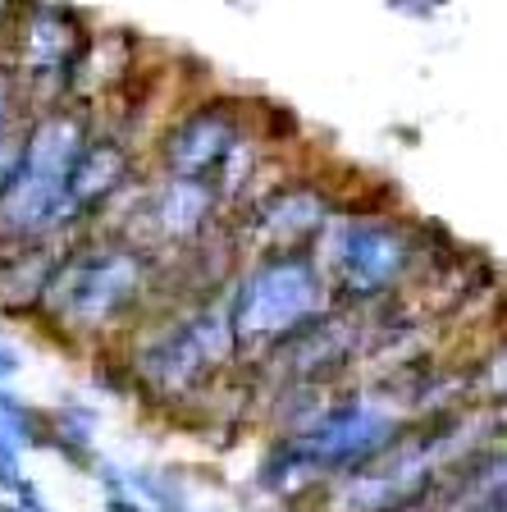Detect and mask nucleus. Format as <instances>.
<instances>
[{
  "mask_svg": "<svg viewBox=\"0 0 507 512\" xmlns=\"http://www.w3.org/2000/svg\"><path fill=\"white\" fill-rule=\"evenodd\" d=\"M151 293V252L133 238H87L69 243L60 270L42 298V316L64 339H106Z\"/></svg>",
  "mask_w": 507,
  "mask_h": 512,
  "instance_id": "nucleus-2",
  "label": "nucleus"
},
{
  "mask_svg": "<svg viewBox=\"0 0 507 512\" xmlns=\"http://www.w3.org/2000/svg\"><path fill=\"white\" fill-rule=\"evenodd\" d=\"M10 14H14V0H0V28L10 23Z\"/></svg>",
  "mask_w": 507,
  "mask_h": 512,
  "instance_id": "nucleus-22",
  "label": "nucleus"
},
{
  "mask_svg": "<svg viewBox=\"0 0 507 512\" xmlns=\"http://www.w3.org/2000/svg\"><path fill=\"white\" fill-rule=\"evenodd\" d=\"M87 60V37L78 19L60 5H28L19 14V32H14V74L32 87H51V92H69Z\"/></svg>",
  "mask_w": 507,
  "mask_h": 512,
  "instance_id": "nucleus-7",
  "label": "nucleus"
},
{
  "mask_svg": "<svg viewBox=\"0 0 507 512\" xmlns=\"http://www.w3.org/2000/svg\"><path fill=\"white\" fill-rule=\"evenodd\" d=\"M233 362H238V339H233L229 288H224V298L192 302L165 330L147 334L124 371L160 403H188Z\"/></svg>",
  "mask_w": 507,
  "mask_h": 512,
  "instance_id": "nucleus-5",
  "label": "nucleus"
},
{
  "mask_svg": "<svg viewBox=\"0 0 507 512\" xmlns=\"http://www.w3.org/2000/svg\"><path fill=\"white\" fill-rule=\"evenodd\" d=\"M19 371H23V357H19V348H14L5 334H0V384H10V380H19Z\"/></svg>",
  "mask_w": 507,
  "mask_h": 512,
  "instance_id": "nucleus-18",
  "label": "nucleus"
},
{
  "mask_svg": "<svg viewBox=\"0 0 507 512\" xmlns=\"http://www.w3.org/2000/svg\"><path fill=\"white\" fill-rule=\"evenodd\" d=\"M421 234L393 215H334L316 238L334 298L343 307H384L421 270Z\"/></svg>",
  "mask_w": 507,
  "mask_h": 512,
  "instance_id": "nucleus-4",
  "label": "nucleus"
},
{
  "mask_svg": "<svg viewBox=\"0 0 507 512\" xmlns=\"http://www.w3.org/2000/svg\"><path fill=\"white\" fill-rule=\"evenodd\" d=\"M220 192L206 179H183V174H169L160 188H151L142 197V220L156 234V243L165 247H197L201 238L211 234L215 215H220Z\"/></svg>",
  "mask_w": 507,
  "mask_h": 512,
  "instance_id": "nucleus-10",
  "label": "nucleus"
},
{
  "mask_svg": "<svg viewBox=\"0 0 507 512\" xmlns=\"http://www.w3.org/2000/svg\"><path fill=\"white\" fill-rule=\"evenodd\" d=\"M0 430H10L23 448H46L51 444V416L32 412V403L14 398L5 384H0Z\"/></svg>",
  "mask_w": 507,
  "mask_h": 512,
  "instance_id": "nucleus-13",
  "label": "nucleus"
},
{
  "mask_svg": "<svg viewBox=\"0 0 507 512\" xmlns=\"http://www.w3.org/2000/svg\"><path fill=\"white\" fill-rule=\"evenodd\" d=\"M0 512H23V508H19V503H0Z\"/></svg>",
  "mask_w": 507,
  "mask_h": 512,
  "instance_id": "nucleus-23",
  "label": "nucleus"
},
{
  "mask_svg": "<svg viewBox=\"0 0 507 512\" xmlns=\"http://www.w3.org/2000/svg\"><path fill=\"white\" fill-rule=\"evenodd\" d=\"M19 124V74L0 64V128Z\"/></svg>",
  "mask_w": 507,
  "mask_h": 512,
  "instance_id": "nucleus-17",
  "label": "nucleus"
},
{
  "mask_svg": "<svg viewBox=\"0 0 507 512\" xmlns=\"http://www.w3.org/2000/svg\"><path fill=\"white\" fill-rule=\"evenodd\" d=\"M106 512H151V503H142L133 490H124V494H106Z\"/></svg>",
  "mask_w": 507,
  "mask_h": 512,
  "instance_id": "nucleus-20",
  "label": "nucleus"
},
{
  "mask_svg": "<svg viewBox=\"0 0 507 512\" xmlns=\"http://www.w3.org/2000/svg\"><path fill=\"white\" fill-rule=\"evenodd\" d=\"M23 480V444L10 435V430H0V490H19Z\"/></svg>",
  "mask_w": 507,
  "mask_h": 512,
  "instance_id": "nucleus-16",
  "label": "nucleus"
},
{
  "mask_svg": "<svg viewBox=\"0 0 507 512\" xmlns=\"http://www.w3.org/2000/svg\"><path fill=\"white\" fill-rule=\"evenodd\" d=\"M243 138H247L243 115H238L229 101H201V106H192L183 119H174V128H169L165 142H160L165 174L215 183Z\"/></svg>",
  "mask_w": 507,
  "mask_h": 512,
  "instance_id": "nucleus-8",
  "label": "nucleus"
},
{
  "mask_svg": "<svg viewBox=\"0 0 507 512\" xmlns=\"http://www.w3.org/2000/svg\"><path fill=\"white\" fill-rule=\"evenodd\" d=\"M338 215L334 197L316 183H284L252 202L247 220L238 224V238L252 243L256 252H279V247H311L325 224Z\"/></svg>",
  "mask_w": 507,
  "mask_h": 512,
  "instance_id": "nucleus-9",
  "label": "nucleus"
},
{
  "mask_svg": "<svg viewBox=\"0 0 507 512\" xmlns=\"http://www.w3.org/2000/svg\"><path fill=\"white\" fill-rule=\"evenodd\" d=\"M494 416H498V435H507V398L494 407Z\"/></svg>",
  "mask_w": 507,
  "mask_h": 512,
  "instance_id": "nucleus-21",
  "label": "nucleus"
},
{
  "mask_svg": "<svg viewBox=\"0 0 507 512\" xmlns=\"http://www.w3.org/2000/svg\"><path fill=\"white\" fill-rule=\"evenodd\" d=\"M334 284L311 247H279V252H256L243 275L229 284L233 339H238V362H265L275 348H284L293 334L316 325L325 311H334Z\"/></svg>",
  "mask_w": 507,
  "mask_h": 512,
  "instance_id": "nucleus-1",
  "label": "nucleus"
},
{
  "mask_svg": "<svg viewBox=\"0 0 507 512\" xmlns=\"http://www.w3.org/2000/svg\"><path fill=\"white\" fill-rule=\"evenodd\" d=\"M466 384H471V407H498L507 398V348H494L489 357H480L471 371H466Z\"/></svg>",
  "mask_w": 507,
  "mask_h": 512,
  "instance_id": "nucleus-14",
  "label": "nucleus"
},
{
  "mask_svg": "<svg viewBox=\"0 0 507 512\" xmlns=\"http://www.w3.org/2000/svg\"><path fill=\"white\" fill-rule=\"evenodd\" d=\"M407 435V416L380 389H361V394L334 398L325 412L297 435H279L329 480L352 476V471L380 462L398 439Z\"/></svg>",
  "mask_w": 507,
  "mask_h": 512,
  "instance_id": "nucleus-6",
  "label": "nucleus"
},
{
  "mask_svg": "<svg viewBox=\"0 0 507 512\" xmlns=\"http://www.w3.org/2000/svg\"><path fill=\"white\" fill-rule=\"evenodd\" d=\"M14 503H19L23 512H51V508H46V499H42V490H37L32 480H19V490H14Z\"/></svg>",
  "mask_w": 507,
  "mask_h": 512,
  "instance_id": "nucleus-19",
  "label": "nucleus"
},
{
  "mask_svg": "<svg viewBox=\"0 0 507 512\" xmlns=\"http://www.w3.org/2000/svg\"><path fill=\"white\" fill-rule=\"evenodd\" d=\"M23 147H28V124L0 128V192L10 188L14 174H19V165H23Z\"/></svg>",
  "mask_w": 507,
  "mask_h": 512,
  "instance_id": "nucleus-15",
  "label": "nucleus"
},
{
  "mask_svg": "<svg viewBox=\"0 0 507 512\" xmlns=\"http://www.w3.org/2000/svg\"><path fill=\"white\" fill-rule=\"evenodd\" d=\"M133 156L119 138H87L74 174H69V197H64V234H74L83 220H92L101 206H110L124 192Z\"/></svg>",
  "mask_w": 507,
  "mask_h": 512,
  "instance_id": "nucleus-11",
  "label": "nucleus"
},
{
  "mask_svg": "<svg viewBox=\"0 0 507 512\" xmlns=\"http://www.w3.org/2000/svg\"><path fill=\"white\" fill-rule=\"evenodd\" d=\"M87 147V124L74 110H46L28 124V147L14 183L0 192V256L19 252L28 243L64 234V197L69 174Z\"/></svg>",
  "mask_w": 507,
  "mask_h": 512,
  "instance_id": "nucleus-3",
  "label": "nucleus"
},
{
  "mask_svg": "<svg viewBox=\"0 0 507 512\" xmlns=\"http://www.w3.org/2000/svg\"><path fill=\"white\" fill-rule=\"evenodd\" d=\"M128 490L138 494L142 503H151V512H197V508H192V499L183 494L179 476H169V471L133 467V471H128Z\"/></svg>",
  "mask_w": 507,
  "mask_h": 512,
  "instance_id": "nucleus-12",
  "label": "nucleus"
}]
</instances>
